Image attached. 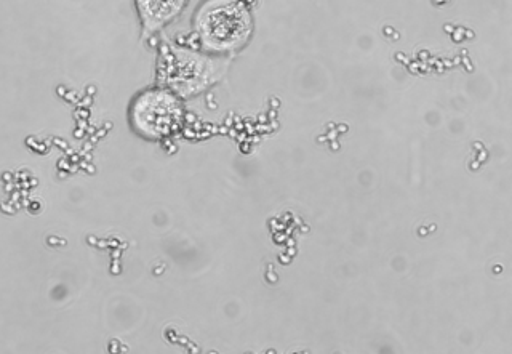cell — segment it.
<instances>
[{
  "label": "cell",
  "mask_w": 512,
  "mask_h": 354,
  "mask_svg": "<svg viewBox=\"0 0 512 354\" xmlns=\"http://www.w3.org/2000/svg\"><path fill=\"white\" fill-rule=\"evenodd\" d=\"M144 28H162L180 15L188 0H135Z\"/></svg>",
  "instance_id": "3"
},
{
  "label": "cell",
  "mask_w": 512,
  "mask_h": 354,
  "mask_svg": "<svg viewBox=\"0 0 512 354\" xmlns=\"http://www.w3.org/2000/svg\"><path fill=\"white\" fill-rule=\"evenodd\" d=\"M196 28L208 49L228 52L244 44L252 20L239 0H208L197 12Z\"/></svg>",
  "instance_id": "1"
},
{
  "label": "cell",
  "mask_w": 512,
  "mask_h": 354,
  "mask_svg": "<svg viewBox=\"0 0 512 354\" xmlns=\"http://www.w3.org/2000/svg\"><path fill=\"white\" fill-rule=\"evenodd\" d=\"M133 129L146 138H165L180 129L183 109L167 90H148L136 98L130 109Z\"/></svg>",
  "instance_id": "2"
}]
</instances>
